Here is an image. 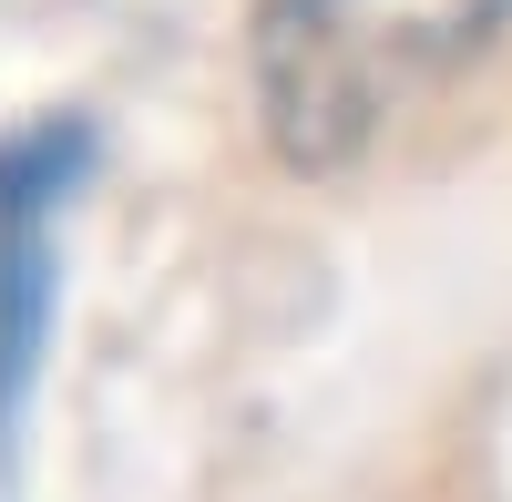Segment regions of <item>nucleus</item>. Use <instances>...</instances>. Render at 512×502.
I'll return each mask as SVG.
<instances>
[{
  "label": "nucleus",
  "mask_w": 512,
  "mask_h": 502,
  "mask_svg": "<svg viewBox=\"0 0 512 502\" xmlns=\"http://www.w3.org/2000/svg\"><path fill=\"white\" fill-rule=\"evenodd\" d=\"M502 21L512 0H256V123L297 175H338L400 113L472 72L502 41Z\"/></svg>",
  "instance_id": "obj_1"
},
{
  "label": "nucleus",
  "mask_w": 512,
  "mask_h": 502,
  "mask_svg": "<svg viewBox=\"0 0 512 502\" xmlns=\"http://www.w3.org/2000/svg\"><path fill=\"white\" fill-rule=\"evenodd\" d=\"M93 154L103 134L82 113H41L21 134H0V492H11V462H21L41 349L62 328V226H72Z\"/></svg>",
  "instance_id": "obj_2"
}]
</instances>
